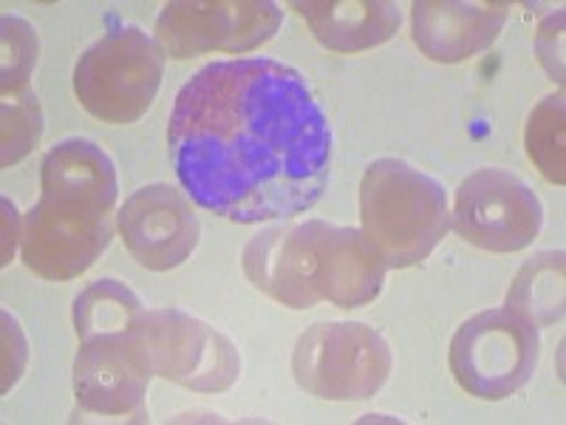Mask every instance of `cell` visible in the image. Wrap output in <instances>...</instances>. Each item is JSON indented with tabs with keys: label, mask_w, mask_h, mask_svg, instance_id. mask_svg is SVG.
<instances>
[{
	"label": "cell",
	"mask_w": 566,
	"mask_h": 425,
	"mask_svg": "<svg viewBox=\"0 0 566 425\" xmlns=\"http://www.w3.org/2000/svg\"><path fill=\"white\" fill-rule=\"evenodd\" d=\"M555 40H564V12L553 14V18L541 27L538 32V58L541 63L547 65V71L553 74V80H558V83H564V71L558 69L560 63V54H564V49L560 45H555Z\"/></svg>",
	"instance_id": "ffe728a7"
},
{
	"label": "cell",
	"mask_w": 566,
	"mask_h": 425,
	"mask_svg": "<svg viewBox=\"0 0 566 425\" xmlns=\"http://www.w3.org/2000/svg\"><path fill=\"white\" fill-rule=\"evenodd\" d=\"M394 357L386 338L360 321L315 323L297 338L292 372L323 400H366L386 386Z\"/></svg>",
	"instance_id": "52a82bcc"
},
{
	"label": "cell",
	"mask_w": 566,
	"mask_h": 425,
	"mask_svg": "<svg viewBox=\"0 0 566 425\" xmlns=\"http://www.w3.org/2000/svg\"><path fill=\"white\" fill-rule=\"evenodd\" d=\"M148 372L193 392H224L239 381L241 361L221 332L181 310H142L134 321Z\"/></svg>",
	"instance_id": "ba28073f"
},
{
	"label": "cell",
	"mask_w": 566,
	"mask_h": 425,
	"mask_svg": "<svg viewBox=\"0 0 566 425\" xmlns=\"http://www.w3.org/2000/svg\"><path fill=\"white\" fill-rule=\"evenodd\" d=\"M139 312L142 301L125 283L114 278H99L74 301V326H77V335H88L97 329L128 326Z\"/></svg>",
	"instance_id": "2e32d148"
},
{
	"label": "cell",
	"mask_w": 566,
	"mask_h": 425,
	"mask_svg": "<svg viewBox=\"0 0 566 425\" xmlns=\"http://www.w3.org/2000/svg\"><path fill=\"white\" fill-rule=\"evenodd\" d=\"M168 148L187 196L235 225L321 201L332 128L306 80L272 58L216 60L176 94Z\"/></svg>",
	"instance_id": "6da1fadb"
},
{
	"label": "cell",
	"mask_w": 566,
	"mask_h": 425,
	"mask_svg": "<svg viewBox=\"0 0 566 425\" xmlns=\"http://www.w3.org/2000/svg\"><path fill=\"white\" fill-rule=\"evenodd\" d=\"M366 239L388 267H411L431 256L451 230L444 185L402 159H377L360 185Z\"/></svg>",
	"instance_id": "277c9868"
},
{
	"label": "cell",
	"mask_w": 566,
	"mask_h": 425,
	"mask_svg": "<svg viewBox=\"0 0 566 425\" xmlns=\"http://www.w3.org/2000/svg\"><path fill=\"white\" fill-rule=\"evenodd\" d=\"M388 265L357 227L312 219L258 232L244 272L258 290L292 310L328 301L343 310L380 296Z\"/></svg>",
	"instance_id": "3957f363"
},
{
	"label": "cell",
	"mask_w": 566,
	"mask_h": 425,
	"mask_svg": "<svg viewBox=\"0 0 566 425\" xmlns=\"http://www.w3.org/2000/svg\"><path fill=\"white\" fill-rule=\"evenodd\" d=\"M43 134L38 97L29 89L3 94V165H14L38 145Z\"/></svg>",
	"instance_id": "ac0fdd59"
},
{
	"label": "cell",
	"mask_w": 566,
	"mask_h": 425,
	"mask_svg": "<svg viewBox=\"0 0 566 425\" xmlns=\"http://www.w3.org/2000/svg\"><path fill=\"white\" fill-rule=\"evenodd\" d=\"M116 168L88 139H65L43 159V194L27 212L20 250L49 281L83 276L114 236Z\"/></svg>",
	"instance_id": "7a4b0ae2"
},
{
	"label": "cell",
	"mask_w": 566,
	"mask_h": 425,
	"mask_svg": "<svg viewBox=\"0 0 566 425\" xmlns=\"http://www.w3.org/2000/svg\"><path fill=\"white\" fill-rule=\"evenodd\" d=\"M507 307L535 326H553L564 318V252H538L518 270L507 292Z\"/></svg>",
	"instance_id": "9a60e30c"
},
{
	"label": "cell",
	"mask_w": 566,
	"mask_h": 425,
	"mask_svg": "<svg viewBox=\"0 0 566 425\" xmlns=\"http://www.w3.org/2000/svg\"><path fill=\"white\" fill-rule=\"evenodd\" d=\"M292 9L310 20L315 38L335 52H366L391 40L402 23V9L391 0H297Z\"/></svg>",
	"instance_id": "5bb4252c"
},
{
	"label": "cell",
	"mask_w": 566,
	"mask_h": 425,
	"mask_svg": "<svg viewBox=\"0 0 566 425\" xmlns=\"http://www.w3.org/2000/svg\"><path fill=\"white\" fill-rule=\"evenodd\" d=\"M538 357V326L510 307L468 318L451 341L453 377L479 400H507L522 392Z\"/></svg>",
	"instance_id": "8992f818"
},
{
	"label": "cell",
	"mask_w": 566,
	"mask_h": 425,
	"mask_svg": "<svg viewBox=\"0 0 566 425\" xmlns=\"http://www.w3.org/2000/svg\"><path fill=\"white\" fill-rule=\"evenodd\" d=\"M527 154L555 185H564V94L544 97L530 114Z\"/></svg>",
	"instance_id": "e0dca14e"
},
{
	"label": "cell",
	"mask_w": 566,
	"mask_h": 425,
	"mask_svg": "<svg viewBox=\"0 0 566 425\" xmlns=\"http://www.w3.org/2000/svg\"><path fill=\"white\" fill-rule=\"evenodd\" d=\"M510 3H413V43L437 63H462L484 52L507 20Z\"/></svg>",
	"instance_id": "4fadbf2b"
},
{
	"label": "cell",
	"mask_w": 566,
	"mask_h": 425,
	"mask_svg": "<svg viewBox=\"0 0 566 425\" xmlns=\"http://www.w3.org/2000/svg\"><path fill=\"white\" fill-rule=\"evenodd\" d=\"M453 230L490 252H518L538 239L544 207L533 187L502 168H482L459 185Z\"/></svg>",
	"instance_id": "9c48e42d"
},
{
	"label": "cell",
	"mask_w": 566,
	"mask_h": 425,
	"mask_svg": "<svg viewBox=\"0 0 566 425\" xmlns=\"http://www.w3.org/2000/svg\"><path fill=\"white\" fill-rule=\"evenodd\" d=\"M165 54L136 27H119L91 45L74 69V91L88 114L103 123H136L161 85Z\"/></svg>",
	"instance_id": "5b68a950"
},
{
	"label": "cell",
	"mask_w": 566,
	"mask_h": 425,
	"mask_svg": "<svg viewBox=\"0 0 566 425\" xmlns=\"http://www.w3.org/2000/svg\"><path fill=\"white\" fill-rule=\"evenodd\" d=\"M150 377L154 374L142 361L134 323L80 335L74 392L80 406L88 412L108 414V417L136 414L145 419V392Z\"/></svg>",
	"instance_id": "8fae6325"
},
{
	"label": "cell",
	"mask_w": 566,
	"mask_h": 425,
	"mask_svg": "<svg viewBox=\"0 0 566 425\" xmlns=\"http://www.w3.org/2000/svg\"><path fill=\"white\" fill-rule=\"evenodd\" d=\"M281 20V7L270 0H185L165 7L156 20V40L170 58L179 60L205 52H250L277 32Z\"/></svg>",
	"instance_id": "30bf717a"
},
{
	"label": "cell",
	"mask_w": 566,
	"mask_h": 425,
	"mask_svg": "<svg viewBox=\"0 0 566 425\" xmlns=\"http://www.w3.org/2000/svg\"><path fill=\"white\" fill-rule=\"evenodd\" d=\"M38 63V32L23 18H3V94L27 89Z\"/></svg>",
	"instance_id": "d6986e66"
},
{
	"label": "cell",
	"mask_w": 566,
	"mask_h": 425,
	"mask_svg": "<svg viewBox=\"0 0 566 425\" xmlns=\"http://www.w3.org/2000/svg\"><path fill=\"white\" fill-rule=\"evenodd\" d=\"M116 225L130 256L156 272L185 265L193 256L201 232L185 194L161 182L139 187L130 199H125L123 210L116 212Z\"/></svg>",
	"instance_id": "7c38bea8"
}]
</instances>
